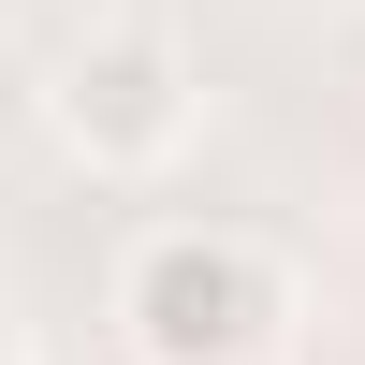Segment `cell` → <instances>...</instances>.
<instances>
[{
	"instance_id": "6da1fadb",
	"label": "cell",
	"mask_w": 365,
	"mask_h": 365,
	"mask_svg": "<svg viewBox=\"0 0 365 365\" xmlns=\"http://www.w3.org/2000/svg\"><path fill=\"white\" fill-rule=\"evenodd\" d=\"M292 322V278L220 220H161L132 263H117V336L132 365H263Z\"/></svg>"
},
{
	"instance_id": "7a4b0ae2",
	"label": "cell",
	"mask_w": 365,
	"mask_h": 365,
	"mask_svg": "<svg viewBox=\"0 0 365 365\" xmlns=\"http://www.w3.org/2000/svg\"><path fill=\"white\" fill-rule=\"evenodd\" d=\"M44 117H58V146H73L88 175H161L175 146H190V117H205V73H190V44H175V29L103 15L88 44H58Z\"/></svg>"
}]
</instances>
